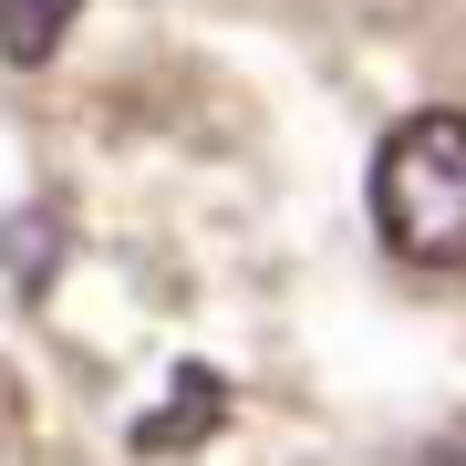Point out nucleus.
Masks as SVG:
<instances>
[{"label":"nucleus","mask_w":466,"mask_h":466,"mask_svg":"<svg viewBox=\"0 0 466 466\" xmlns=\"http://www.w3.org/2000/svg\"><path fill=\"white\" fill-rule=\"evenodd\" d=\"M373 228L415 269H466V115L425 104L373 146Z\"/></svg>","instance_id":"nucleus-1"},{"label":"nucleus","mask_w":466,"mask_h":466,"mask_svg":"<svg viewBox=\"0 0 466 466\" xmlns=\"http://www.w3.org/2000/svg\"><path fill=\"white\" fill-rule=\"evenodd\" d=\"M218 415H228V383H218L208 363L177 373V394L156 404V415H135V456H167V446H208Z\"/></svg>","instance_id":"nucleus-2"},{"label":"nucleus","mask_w":466,"mask_h":466,"mask_svg":"<svg viewBox=\"0 0 466 466\" xmlns=\"http://www.w3.org/2000/svg\"><path fill=\"white\" fill-rule=\"evenodd\" d=\"M73 21H84V0H0V63H11V73H42L52 52H63Z\"/></svg>","instance_id":"nucleus-3"},{"label":"nucleus","mask_w":466,"mask_h":466,"mask_svg":"<svg viewBox=\"0 0 466 466\" xmlns=\"http://www.w3.org/2000/svg\"><path fill=\"white\" fill-rule=\"evenodd\" d=\"M0 259L21 269V280H52V259H63V208H21V218H0Z\"/></svg>","instance_id":"nucleus-4"},{"label":"nucleus","mask_w":466,"mask_h":466,"mask_svg":"<svg viewBox=\"0 0 466 466\" xmlns=\"http://www.w3.org/2000/svg\"><path fill=\"white\" fill-rule=\"evenodd\" d=\"M415 466H466V435H446V446H425Z\"/></svg>","instance_id":"nucleus-5"}]
</instances>
